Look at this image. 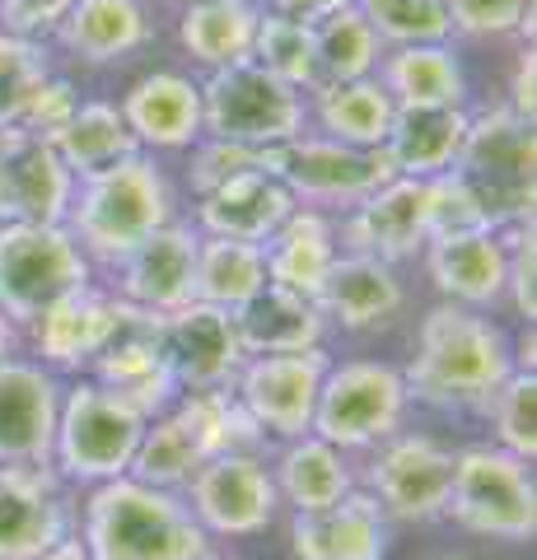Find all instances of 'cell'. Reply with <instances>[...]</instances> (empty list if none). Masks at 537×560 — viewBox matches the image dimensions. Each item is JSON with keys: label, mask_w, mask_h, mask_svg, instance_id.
<instances>
[{"label": "cell", "mask_w": 537, "mask_h": 560, "mask_svg": "<svg viewBox=\"0 0 537 560\" xmlns=\"http://www.w3.org/2000/svg\"><path fill=\"white\" fill-rule=\"evenodd\" d=\"M168 220H178V197H173L168 173L145 150L90 178H75V197L66 210V230L80 243V253L103 267H117L136 243H145Z\"/></svg>", "instance_id": "cell-3"}, {"label": "cell", "mask_w": 537, "mask_h": 560, "mask_svg": "<svg viewBox=\"0 0 537 560\" xmlns=\"http://www.w3.org/2000/svg\"><path fill=\"white\" fill-rule=\"evenodd\" d=\"M533 121L514 117L510 108H487L472 117L458 154V173L467 187L481 197L487 215L500 224H524L533 220Z\"/></svg>", "instance_id": "cell-9"}, {"label": "cell", "mask_w": 537, "mask_h": 560, "mask_svg": "<svg viewBox=\"0 0 537 560\" xmlns=\"http://www.w3.org/2000/svg\"><path fill=\"white\" fill-rule=\"evenodd\" d=\"M160 341L168 355V370L183 393H215L230 388L234 374L244 370V346L234 331V313L215 304H183L160 318Z\"/></svg>", "instance_id": "cell-17"}, {"label": "cell", "mask_w": 537, "mask_h": 560, "mask_svg": "<svg viewBox=\"0 0 537 560\" xmlns=\"http://www.w3.org/2000/svg\"><path fill=\"white\" fill-rule=\"evenodd\" d=\"M14 341H20V327H14V318L0 308V360L14 355Z\"/></svg>", "instance_id": "cell-51"}, {"label": "cell", "mask_w": 537, "mask_h": 560, "mask_svg": "<svg viewBox=\"0 0 537 560\" xmlns=\"http://www.w3.org/2000/svg\"><path fill=\"white\" fill-rule=\"evenodd\" d=\"M253 61L271 70L276 80L294 84V90H314L318 84V43H314V24L285 20L276 10L257 14V33H253Z\"/></svg>", "instance_id": "cell-38"}, {"label": "cell", "mask_w": 537, "mask_h": 560, "mask_svg": "<svg viewBox=\"0 0 537 560\" xmlns=\"http://www.w3.org/2000/svg\"><path fill=\"white\" fill-rule=\"evenodd\" d=\"M257 14H262L257 0H201V5H183L178 43L206 70L253 61Z\"/></svg>", "instance_id": "cell-34"}, {"label": "cell", "mask_w": 537, "mask_h": 560, "mask_svg": "<svg viewBox=\"0 0 537 560\" xmlns=\"http://www.w3.org/2000/svg\"><path fill=\"white\" fill-rule=\"evenodd\" d=\"M304 121H308V94L276 80L257 61L224 66L201 80V136L262 150L304 136Z\"/></svg>", "instance_id": "cell-6"}, {"label": "cell", "mask_w": 537, "mask_h": 560, "mask_svg": "<svg viewBox=\"0 0 537 560\" xmlns=\"http://www.w3.org/2000/svg\"><path fill=\"white\" fill-rule=\"evenodd\" d=\"M444 518L463 533L524 547L537 533V486L533 467L500 444H467L454 453Z\"/></svg>", "instance_id": "cell-5"}, {"label": "cell", "mask_w": 537, "mask_h": 560, "mask_svg": "<svg viewBox=\"0 0 537 560\" xmlns=\"http://www.w3.org/2000/svg\"><path fill=\"white\" fill-rule=\"evenodd\" d=\"M271 481H276V495H281V504H290L294 514L332 510L341 495H351V490H355V477H351L346 453L332 448L327 440H318V434L285 440V448L276 453V463H271Z\"/></svg>", "instance_id": "cell-32"}, {"label": "cell", "mask_w": 537, "mask_h": 560, "mask_svg": "<svg viewBox=\"0 0 537 560\" xmlns=\"http://www.w3.org/2000/svg\"><path fill=\"white\" fill-rule=\"evenodd\" d=\"M160 318L164 313H145L127 304V323L117 327V337L103 346V355L90 364V378L113 388L117 397H127L145 420L173 407L178 397V378L168 370L164 341H160Z\"/></svg>", "instance_id": "cell-19"}, {"label": "cell", "mask_w": 537, "mask_h": 560, "mask_svg": "<svg viewBox=\"0 0 537 560\" xmlns=\"http://www.w3.org/2000/svg\"><path fill=\"white\" fill-rule=\"evenodd\" d=\"M187 187H192V197H206V191L224 187L238 173H253L257 168V150L248 145H234V140H215V136H201L187 145Z\"/></svg>", "instance_id": "cell-44"}, {"label": "cell", "mask_w": 537, "mask_h": 560, "mask_svg": "<svg viewBox=\"0 0 537 560\" xmlns=\"http://www.w3.org/2000/svg\"><path fill=\"white\" fill-rule=\"evenodd\" d=\"M294 215V197L285 191L281 178H267V173H238L224 187L197 197L192 210V230L211 234V238H238V243H262L281 230Z\"/></svg>", "instance_id": "cell-24"}, {"label": "cell", "mask_w": 537, "mask_h": 560, "mask_svg": "<svg viewBox=\"0 0 537 560\" xmlns=\"http://www.w3.org/2000/svg\"><path fill=\"white\" fill-rule=\"evenodd\" d=\"M388 178H397V168L388 160V150H360V145H341L332 136L304 131L285 140V160H281V183L294 197V206L308 210H351L378 191Z\"/></svg>", "instance_id": "cell-10"}, {"label": "cell", "mask_w": 537, "mask_h": 560, "mask_svg": "<svg viewBox=\"0 0 537 560\" xmlns=\"http://www.w3.org/2000/svg\"><path fill=\"white\" fill-rule=\"evenodd\" d=\"M435 560H458V556H435Z\"/></svg>", "instance_id": "cell-53"}, {"label": "cell", "mask_w": 537, "mask_h": 560, "mask_svg": "<svg viewBox=\"0 0 537 560\" xmlns=\"http://www.w3.org/2000/svg\"><path fill=\"white\" fill-rule=\"evenodd\" d=\"M467 127H472L467 108H397L384 150L402 178H435L458 164Z\"/></svg>", "instance_id": "cell-31"}, {"label": "cell", "mask_w": 537, "mask_h": 560, "mask_svg": "<svg viewBox=\"0 0 537 560\" xmlns=\"http://www.w3.org/2000/svg\"><path fill=\"white\" fill-rule=\"evenodd\" d=\"M397 103L388 90L370 80H341V84H314L308 90V117L318 121V136H332L341 145L378 150L388 140Z\"/></svg>", "instance_id": "cell-33"}, {"label": "cell", "mask_w": 537, "mask_h": 560, "mask_svg": "<svg viewBox=\"0 0 537 560\" xmlns=\"http://www.w3.org/2000/svg\"><path fill=\"white\" fill-rule=\"evenodd\" d=\"M314 304L341 331H374V327H388L402 313L407 290L388 261L365 257V253H337Z\"/></svg>", "instance_id": "cell-26"}, {"label": "cell", "mask_w": 537, "mask_h": 560, "mask_svg": "<svg viewBox=\"0 0 537 560\" xmlns=\"http://www.w3.org/2000/svg\"><path fill=\"white\" fill-rule=\"evenodd\" d=\"M178 5H201V0H178Z\"/></svg>", "instance_id": "cell-52"}, {"label": "cell", "mask_w": 537, "mask_h": 560, "mask_svg": "<svg viewBox=\"0 0 537 560\" xmlns=\"http://www.w3.org/2000/svg\"><path fill=\"white\" fill-rule=\"evenodd\" d=\"M430 243V220H425V178H388L378 191H370L360 206L346 210L337 248L341 253H365L397 267V261L421 257Z\"/></svg>", "instance_id": "cell-18"}, {"label": "cell", "mask_w": 537, "mask_h": 560, "mask_svg": "<svg viewBox=\"0 0 537 560\" xmlns=\"http://www.w3.org/2000/svg\"><path fill=\"white\" fill-rule=\"evenodd\" d=\"M192 518L211 537H257L276 523L281 495L262 453H215L183 486Z\"/></svg>", "instance_id": "cell-12"}, {"label": "cell", "mask_w": 537, "mask_h": 560, "mask_svg": "<svg viewBox=\"0 0 537 560\" xmlns=\"http://www.w3.org/2000/svg\"><path fill=\"white\" fill-rule=\"evenodd\" d=\"M365 24L378 33L384 47H416V43H448V10L444 0H355Z\"/></svg>", "instance_id": "cell-39"}, {"label": "cell", "mask_w": 537, "mask_h": 560, "mask_svg": "<svg viewBox=\"0 0 537 560\" xmlns=\"http://www.w3.org/2000/svg\"><path fill=\"white\" fill-rule=\"evenodd\" d=\"M388 514L365 486L341 495L332 510L290 518L294 560H388Z\"/></svg>", "instance_id": "cell-23"}, {"label": "cell", "mask_w": 537, "mask_h": 560, "mask_svg": "<svg viewBox=\"0 0 537 560\" xmlns=\"http://www.w3.org/2000/svg\"><path fill=\"white\" fill-rule=\"evenodd\" d=\"M51 75L47 70V51L33 38H14L0 33V127H14L24 113L28 94Z\"/></svg>", "instance_id": "cell-42"}, {"label": "cell", "mask_w": 537, "mask_h": 560, "mask_svg": "<svg viewBox=\"0 0 537 560\" xmlns=\"http://www.w3.org/2000/svg\"><path fill=\"white\" fill-rule=\"evenodd\" d=\"M197 243L201 234L192 220H168L164 230H154L145 243L117 261V300H127L145 313H173L192 304L197 294Z\"/></svg>", "instance_id": "cell-20"}, {"label": "cell", "mask_w": 537, "mask_h": 560, "mask_svg": "<svg viewBox=\"0 0 537 560\" xmlns=\"http://www.w3.org/2000/svg\"><path fill=\"white\" fill-rule=\"evenodd\" d=\"M234 331L244 355H294V350L323 346L327 318L314 300L281 285H262L248 304L234 308Z\"/></svg>", "instance_id": "cell-29"}, {"label": "cell", "mask_w": 537, "mask_h": 560, "mask_svg": "<svg viewBox=\"0 0 537 560\" xmlns=\"http://www.w3.org/2000/svg\"><path fill=\"white\" fill-rule=\"evenodd\" d=\"M487 420H491V434L495 444L514 453V458L533 463L537 453V374L533 370H514L500 388L487 397Z\"/></svg>", "instance_id": "cell-40"}, {"label": "cell", "mask_w": 537, "mask_h": 560, "mask_svg": "<svg viewBox=\"0 0 537 560\" xmlns=\"http://www.w3.org/2000/svg\"><path fill=\"white\" fill-rule=\"evenodd\" d=\"M262 285H267V261H262V248H257V243L201 234V243H197V294L192 300L234 313Z\"/></svg>", "instance_id": "cell-36"}, {"label": "cell", "mask_w": 537, "mask_h": 560, "mask_svg": "<svg viewBox=\"0 0 537 560\" xmlns=\"http://www.w3.org/2000/svg\"><path fill=\"white\" fill-rule=\"evenodd\" d=\"M337 220L323 210L294 206V215L262 243V261H267V285L294 290L304 300H318L327 271L337 261Z\"/></svg>", "instance_id": "cell-28"}, {"label": "cell", "mask_w": 537, "mask_h": 560, "mask_svg": "<svg viewBox=\"0 0 537 560\" xmlns=\"http://www.w3.org/2000/svg\"><path fill=\"white\" fill-rule=\"evenodd\" d=\"M61 154V164L75 173V178H90V173L108 168L117 160H127V154H136L141 145H136V136L127 127V117L117 103L108 98H90L80 103L75 117L61 127V136L51 140Z\"/></svg>", "instance_id": "cell-35"}, {"label": "cell", "mask_w": 537, "mask_h": 560, "mask_svg": "<svg viewBox=\"0 0 537 560\" xmlns=\"http://www.w3.org/2000/svg\"><path fill=\"white\" fill-rule=\"evenodd\" d=\"M57 43L84 66H113L154 43V20L141 0H75Z\"/></svg>", "instance_id": "cell-27"}, {"label": "cell", "mask_w": 537, "mask_h": 560, "mask_svg": "<svg viewBox=\"0 0 537 560\" xmlns=\"http://www.w3.org/2000/svg\"><path fill=\"white\" fill-rule=\"evenodd\" d=\"M0 131H5V127H0Z\"/></svg>", "instance_id": "cell-54"}, {"label": "cell", "mask_w": 537, "mask_h": 560, "mask_svg": "<svg viewBox=\"0 0 537 560\" xmlns=\"http://www.w3.org/2000/svg\"><path fill=\"white\" fill-rule=\"evenodd\" d=\"M75 0H0V33L14 38H33L43 43L61 28V20L71 14Z\"/></svg>", "instance_id": "cell-47"}, {"label": "cell", "mask_w": 537, "mask_h": 560, "mask_svg": "<svg viewBox=\"0 0 537 560\" xmlns=\"http://www.w3.org/2000/svg\"><path fill=\"white\" fill-rule=\"evenodd\" d=\"M75 108H80L75 84L61 80V75H47L38 90L28 94V103H24V113H20V121H14V127L28 131V136H38V140H57L66 121L75 117Z\"/></svg>", "instance_id": "cell-45"}, {"label": "cell", "mask_w": 537, "mask_h": 560, "mask_svg": "<svg viewBox=\"0 0 537 560\" xmlns=\"http://www.w3.org/2000/svg\"><path fill=\"white\" fill-rule=\"evenodd\" d=\"M61 378L38 360H0V463H51Z\"/></svg>", "instance_id": "cell-21"}, {"label": "cell", "mask_w": 537, "mask_h": 560, "mask_svg": "<svg viewBox=\"0 0 537 560\" xmlns=\"http://www.w3.org/2000/svg\"><path fill=\"white\" fill-rule=\"evenodd\" d=\"M327 364H332V355L323 346L294 350V355H248L244 370L234 374L230 393L257 420V430L267 440L285 444L300 440V434H314V407Z\"/></svg>", "instance_id": "cell-11"}, {"label": "cell", "mask_w": 537, "mask_h": 560, "mask_svg": "<svg viewBox=\"0 0 537 560\" xmlns=\"http://www.w3.org/2000/svg\"><path fill=\"white\" fill-rule=\"evenodd\" d=\"M75 533L71 490L51 463H0V560H33Z\"/></svg>", "instance_id": "cell-14"}, {"label": "cell", "mask_w": 537, "mask_h": 560, "mask_svg": "<svg viewBox=\"0 0 537 560\" xmlns=\"http://www.w3.org/2000/svg\"><path fill=\"white\" fill-rule=\"evenodd\" d=\"M33 560H90V551H84V541L71 533L66 541H57L51 551H43V556H33Z\"/></svg>", "instance_id": "cell-50"}, {"label": "cell", "mask_w": 537, "mask_h": 560, "mask_svg": "<svg viewBox=\"0 0 537 560\" xmlns=\"http://www.w3.org/2000/svg\"><path fill=\"white\" fill-rule=\"evenodd\" d=\"M211 560H215V556H211Z\"/></svg>", "instance_id": "cell-55"}, {"label": "cell", "mask_w": 537, "mask_h": 560, "mask_svg": "<svg viewBox=\"0 0 537 560\" xmlns=\"http://www.w3.org/2000/svg\"><path fill=\"white\" fill-rule=\"evenodd\" d=\"M75 173L51 140L20 127L0 131V224H66Z\"/></svg>", "instance_id": "cell-15"}, {"label": "cell", "mask_w": 537, "mask_h": 560, "mask_svg": "<svg viewBox=\"0 0 537 560\" xmlns=\"http://www.w3.org/2000/svg\"><path fill=\"white\" fill-rule=\"evenodd\" d=\"M122 323H127V300L84 285L75 294H66V300H57L47 313H38L24 331L43 370H51L57 378L61 374L80 378V374H90V364L103 355V346L117 337Z\"/></svg>", "instance_id": "cell-16"}, {"label": "cell", "mask_w": 537, "mask_h": 560, "mask_svg": "<svg viewBox=\"0 0 537 560\" xmlns=\"http://www.w3.org/2000/svg\"><path fill=\"white\" fill-rule=\"evenodd\" d=\"M533 90H537V57L528 47V51H518V61H514V80H510V103H505V108L514 117L533 121V113H537V94Z\"/></svg>", "instance_id": "cell-48"}, {"label": "cell", "mask_w": 537, "mask_h": 560, "mask_svg": "<svg viewBox=\"0 0 537 560\" xmlns=\"http://www.w3.org/2000/svg\"><path fill=\"white\" fill-rule=\"evenodd\" d=\"M314 43H318V84L370 80L378 61H384V43H378V33L365 24V14L355 5L314 24Z\"/></svg>", "instance_id": "cell-37"}, {"label": "cell", "mask_w": 537, "mask_h": 560, "mask_svg": "<svg viewBox=\"0 0 537 560\" xmlns=\"http://www.w3.org/2000/svg\"><path fill=\"white\" fill-rule=\"evenodd\" d=\"M75 537L90 560H211L215 537L187 510L183 490H160L136 477L90 486L75 514Z\"/></svg>", "instance_id": "cell-2"}, {"label": "cell", "mask_w": 537, "mask_h": 560, "mask_svg": "<svg viewBox=\"0 0 537 560\" xmlns=\"http://www.w3.org/2000/svg\"><path fill=\"white\" fill-rule=\"evenodd\" d=\"M448 477H454V448L435 434H402L384 440L365 467V490L378 500L388 523H435L444 518Z\"/></svg>", "instance_id": "cell-13"}, {"label": "cell", "mask_w": 537, "mask_h": 560, "mask_svg": "<svg viewBox=\"0 0 537 560\" xmlns=\"http://www.w3.org/2000/svg\"><path fill=\"white\" fill-rule=\"evenodd\" d=\"M425 220H430V238L495 230V220L487 215V206H481V197L467 187V178L458 168L425 178Z\"/></svg>", "instance_id": "cell-41"}, {"label": "cell", "mask_w": 537, "mask_h": 560, "mask_svg": "<svg viewBox=\"0 0 537 560\" xmlns=\"http://www.w3.org/2000/svg\"><path fill=\"white\" fill-rule=\"evenodd\" d=\"M122 117L136 145L150 150H187L201 140V84L178 70H150L122 94Z\"/></svg>", "instance_id": "cell-25"}, {"label": "cell", "mask_w": 537, "mask_h": 560, "mask_svg": "<svg viewBox=\"0 0 537 560\" xmlns=\"http://www.w3.org/2000/svg\"><path fill=\"white\" fill-rule=\"evenodd\" d=\"M407 383L397 364L384 360H341L327 364V378L314 407V434L341 453L378 448L407 420Z\"/></svg>", "instance_id": "cell-8"}, {"label": "cell", "mask_w": 537, "mask_h": 560, "mask_svg": "<svg viewBox=\"0 0 537 560\" xmlns=\"http://www.w3.org/2000/svg\"><path fill=\"white\" fill-rule=\"evenodd\" d=\"M448 28L463 38H505L524 33L533 38V0H444Z\"/></svg>", "instance_id": "cell-43"}, {"label": "cell", "mask_w": 537, "mask_h": 560, "mask_svg": "<svg viewBox=\"0 0 537 560\" xmlns=\"http://www.w3.org/2000/svg\"><path fill=\"white\" fill-rule=\"evenodd\" d=\"M84 285H94V261L66 224H0V308L14 327H28Z\"/></svg>", "instance_id": "cell-7"}, {"label": "cell", "mask_w": 537, "mask_h": 560, "mask_svg": "<svg viewBox=\"0 0 537 560\" xmlns=\"http://www.w3.org/2000/svg\"><path fill=\"white\" fill-rule=\"evenodd\" d=\"M351 5H355V0H271L267 10L285 14V20H300V24H323L327 14L351 10Z\"/></svg>", "instance_id": "cell-49"}, {"label": "cell", "mask_w": 537, "mask_h": 560, "mask_svg": "<svg viewBox=\"0 0 537 560\" xmlns=\"http://www.w3.org/2000/svg\"><path fill=\"white\" fill-rule=\"evenodd\" d=\"M374 80L388 90L397 108H463L467 75L448 43H416L384 51Z\"/></svg>", "instance_id": "cell-30"}, {"label": "cell", "mask_w": 537, "mask_h": 560, "mask_svg": "<svg viewBox=\"0 0 537 560\" xmlns=\"http://www.w3.org/2000/svg\"><path fill=\"white\" fill-rule=\"evenodd\" d=\"M425 271L435 280L440 300L491 313L505 300L510 280V243L505 230H472V234H444L425 243Z\"/></svg>", "instance_id": "cell-22"}, {"label": "cell", "mask_w": 537, "mask_h": 560, "mask_svg": "<svg viewBox=\"0 0 537 560\" xmlns=\"http://www.w3.org/2000/svg\"><path fill=\"white\" fill-rule=\"evenodd\" d=\"M514 374V341L491 313L440 300L416 327L402 370L407 397L440 411L487 407V397Z\"/></svg>", "instance_id": "cell-1"}, {"label": "cell", "mask_w": 537, "mask_h": 560, "mask_svg": "<svg viewBox=\"0 0 537 560\" xmlns=\"http://www.w3.org/2000/svg\"><path fill=\"white\" fill-rule=\"evenodd\" d=\"M145 425L150 420L127 397H117L90 374H80L71 388H61L51 467H57V477L66 486H98V481L127 477Z\"/></svg>", "instance_id": "cell-4"}, {"label": "cell", "mask_w": 537, "mask_h": 560, "mask_svg": "<svg viewBox=\"0 0 537 560\" xmlns=\"http://www.w3.org/2000/svg\"><path fill=\"white\" fill-rule=\"evenodd\" d=\"M510 243V280H505V300L514 304V313L533 327L537 318V294H533V276H537V238H533V220L524 224H500Z\"/></svg>", "instance_id": "cell-46"}]
</instances>
